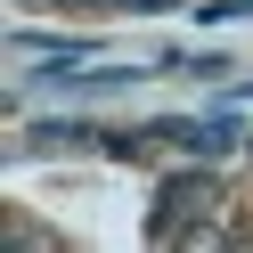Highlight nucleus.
I'll use <instances>...</instances> for the list:
<instances>
[{
	"label": "nucleus",
	"mask_w": 253,
	"mask_h": 253,
	"mask_svg": "<svg viewBox=\"0 0 253 253\" xmlns=\"http://www.w3.org/2000/svg\"><path fill=\"white\" fill-rule=\"evenodd\" d=\"M212 204H220V188L204 180V171H180V180H164V196H155L147 237H155V245H188V237H212V229H204V220H212Z\"/></svg>",
	"instance_id": "1"
},
{
	"label": "nucleus",
	"mask_w": 253,
	"mask_h": 253,
	"mask_svg": "<svg viewBox=\"0 0 253 253\" xmlns=\"http://www.w3.org/2000/svg\"><path fill=\"white\" fill-rule=\"evenodd\" d=\"M229 17H245V0H204L196 8V25H229Z\"/></svg>",
	"instance_id": "2"
},
{
	"label": "nucleus",
	"mask_w": 253,
	"mask_h": 253,
	"mask_svg": "<svg viewBox=\"0 0 253 253\" xmlns=\"http://www.w3.org/2000/svg\"><path fill=\"white\" fill-rule=\"evenodd\" d=\"M237 98H253V82H245V90H237Z\"/></svg>",
	"instance_id": "3"
}]
</instances>
